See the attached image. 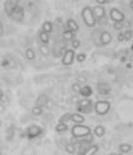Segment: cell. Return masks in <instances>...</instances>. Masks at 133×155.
<instances>
[{
    "label": "cell",
    "instance_id": "cell-1",
    "mask_svg": "<svg viewBox=\"0 0 133 155\" xmlns=\"http://www.w3.org/2000/svg\"><path fill=\"white\" fill-rule=\"evenodd\" d=\"M5 11L8 16L16 21H21L24 17V10L20 4V0H7Z\"/></svg>",
    "mask_w": 133,
    "mask_h": 155
},
{
    "label": "cell",
    "instance_id": "cell-27",
    "mask_svg": "<svg viewBox=\"0 0 133 155\" xmlns=\"http://www.w3.org/2000/svg\"><path fill=\"white\" fill-rule=\"evenodd\" d=\"M71 120V114H66L64 116H62V118H61L60 123H62V124H66V122L69 121V120Z\"/></svg>",
    "mask_w": 133,
    "mask_h": 155
},
{
    "label": "cell",
    "instance_id": "cell-29",
    "mask_svg": "<svg viewBox=\"0 0 133 155\" xmlns=\"http://www.w3.org/2000/svg\"><path fill=\"white\" fill-rule=\"evenodd\" d=\"M86 58H87L86 54H80L77 55V59L80 63H83L86 60Z\"/></svg>",
    "mask_w": 133,
    "mask_h": 155
},
{
    "label": "cell",
    "instance_id": "cell-34",
    "mask_svg": "<svg viewBox=\"0 0 133 155\" xmlns=\"http://www.w3.org/2000/svg\"><path fill=\"white\" fill-rule=\"evenodd\" d=\"M96 2L99 4L100 5H104L105 3L107 2V0H96Z\"/></svg>",
    "mask_w": 133,
    "mask_h": 155
},
{
    "label": "cell",
    "instance_id": "cell-9",
    "mask_svg": "<svg viewBox=\"0 0 133 155\" xmlns=\"http://www.w3.org/2000/svg\"><path fill=\"white\" fill-rule=\"evenodd\" d=\"M41 134V129L39 127H37V126L34 125L31 126L28 128L27 131V137H28L30 139H33V138H35L37 137L40 135Z\"/></svg>",
    "mask_w": 133,
    "mask_h": 155
},
{
    "label": "cell",
    "instance_id": "cell-35",
    "mask_svg": "<svg viewBox=\"0 0 133 155\" xmlns=\"http://www.w3.org/2000/svg\"><path fill=\"white\" fill-rule=\"evenodd\" d=\"M2 32H3V28H2V23H1V22H0V35L2 34Z\"/></svg>",
    "mask_w": 133,
    "mask_h": 155
},
{
    "label": "cell",
    "instance_id": "cell-2",
    "mask_svg": "<svg viewBox=\"0 0 133 155\" xmlns=\"http://www.w3.org/2000/svg\"><path fill=\"white\" fill-rule=\"evenodd\" d=\"M82 18L83 20L89 27H94L97 23V19L94 16V12H93V9L89 6L84 8L82 10Z\"/></svg>",
    "mask_w": 133,
    "mask_h": 155
},
{
    "label": "cell",
    "instance_id": "cell-21",
    "mask_svg": "<svg viewBox=\"0 0 133 155\" xmlns=\"http://www.w3.org/2000/svg\"><path fill=\"white\" fill-rule=\"evenodd\" d=\"M66 150L69 153H74L76 152V147L73 143H69L66 146Z\"/></svg>",
    "mask_w": 133,
    "mask_h": 155
},
{
    "label": "cell",
    "instance_id": "cell-22",
    "mask_svg": "<svg viewBox=\"0 0 133 155\" xmlns=\"http://www.w3.org/2000/svg\"><path fill=\"white\" fill-rule=\"evenodd\" d=\"M67 129L68 127L66 125V124H62V123H60L56 127V130L59 131V132H64V131L67 130Z\"/></svg>",
    "mask_w": 133,
    "mask_h": 155
},
{
    "label": "cell",
    "instance_id": "cell-24",
    "mask_svg": "<svg viewBox=\"0 0 133 155\" xmlns=\"http://www.w3.org/2000/svg\"><path fill=\"white\" fill-rule=\"evenodd\" d=\"M40 51H41V53L43 55H44V56H47V55L49 54L50 51L46 45L43 44V45L40 46Z\"/></svg>",
    "mask_w": 133,
    "mask_h": 155
},
{
    "label": "cell",
    "instance_id": "cell-10",
    "mask_svg": "<svg viewBox=\"0 0 133 155\" xmlns=\"http://www.w3.org/2000/svg\"><path fill=\"white\" fill-rule=\"evenodd\" d=\"M100 40H101V43L102 45H104V46L105 45H108L112 41V36L111 35L109 32L104 31L101 34Z\"/></svg>",
    "mask_w": 133,
    "mask_h": 155
},
{
    "label": "cell",
    "instance_id": "cell-37",
    "mask_svg": "<svg viewBox=\"0 0 133 155\" xmlns=\"http://www.w3.org/2000/svg\"><path fill=\"white\" fill-rule=\"evenodd\" d=\"M2 96H3V92H2V90L0 89V99H2Z\"/></svg>",
    "mask_w": 133,
    "mask_h": 155
},
{
    "label": "cell",
    "instance_id": "cell-26",
    "mask_svg": "<svg viewBox=\"0 0 133 155\" xmlns=\"http://www.w3.org/2000/svg\"><path fill=\"white\" fill-rule=\"evenodd\" d=\"M124 41H130V39L132 37V30H126L124 33Z\"/></svg>",
    "mask_w": 133,
    "mask_h": 155
},
{
    "label": "cell",
    "instance_id": "cell-19",
    "mask_svg": "<svg viewBox=\"0 0 133 155\" xmlns=\"http://www.w3.org/2000/svg\"><path fill=\"white\" fill-rule=\"evenodd\" d=\"M119 150L122 153H128L131 150V145L128 143H123L119 146Z\"/></svg>",
    "mask_w": 133,
    "mask_h": 155
},
{
    "label": "cell",
    "instance_id": "cell-28",
    "mask_svg": "<svg viewBox=\"0 0 133 155\" xmlns=\"http://www.w3.org/2000/svg\"><path fill=\"white\" fill-rule=\"evenodd\" d=\"M32 112L34 115L36 116H38V115H41L42 113V109L41 107H37V106H35V107L33 108Z\"/></svg>",
    "mask_w": 133,
    "mask_h": 155
},
{
    "label": "cell",
    "instance_id": "cell-36",
    "mask_svg": "<svg viewBox=\"0 0 133 155\" xmlns=\"http://www.w3.org/2000/svg\"><path fill=\"white\" fill-rule=\"evenodd\" d=\"M129 5H130V8H131V9L133 11V0H131V1H130Z\"/></svg>",
    "mask_w": 133,
    "mask_h": 155
},
{
    "label": "cell",
    "instance_id": "cell-30",
    "mask_svg": "<svg viewBox=\"0 0 133 155\" xmlns=\"http://www.w3.org/2000/svg\"><path fill=\"white\" fill-rule=\"evenodd\" d=\"M72 45H73V48L75 49H77V48H80V41H78L77 39H74L72 42Z\"/></svg>",
    "mask_w": 133,
    "mask_h": 155
},
{
    "label": "cell",
    "instance_id": "cell-23",
    "mask_svg": "<svg viewBox=\"0 0 133 155\" xmlns=\"http://www.w3.org/2000/svg\"><path fill=\"white\" fill-rule=\"evenodd\" d=\"M40 38H41V40L42 41V42L44 43V44H47V43L48 42V41H49L48 34L44 31H43L42 33H41V34H40Z\"/></svg>",
    "mask_w": 133,
    "mask_h": 155
},
{
    "label": "cell",
    "instance_id": "cell-3",
    "mask_svg": "<svg viewBox=\"0 0 133 155\" xmlns=\"http://www.w3.org/2000/svg\"><path fill=\"white\" fill-rule=\"evenodd\" d=\"M72 134L75 138H83L91 134V130L87 126L77 124L72 129Z\"/></svg>",
    "mask_w": 133,
    "mask_h": 155
},
{
    "label": "cell",
    "instance_id": "cell-39",
    "mask_svg": "<svg viewBox=\"0 0 133 155\" xmlns=\"http://www.w3.org/2000/svg\"><path fill=\"white\" fill-rule=\"evenodd\" d=\"M118 155H121V154H118Z\"/></svg>",
    "mask_w": 133,
    "mask_h": 155
},
{
    "label": "cell",
    "instance_id": "cell-15",
    "mask_svg": "<svg viewBox=\"0 0 133 155\" xmlns=\"http://www.w3.org/2000/svg\"><path fill=\"white\" fill-rule=\"evenodd\" d=\"M80 94L84 97L90 96L93 94L92 88H91V87L88 86V85L83 87V88H81V89H80Z\"/></svg>",
    "mask_w": 133,
    "mask_h": 155
},
{
    "label": "cell",
    "instance_id": "cell-12",
    "mask_svg": "<svg viewBox=\"0 0 133 155\" xmlns=\"http://www.w3.org/2000/svg\"><path fill=\"white\" fill-rule=\"evenodd\" d=\"M98 150H99L98 145H92V146L87 147L82 155H95L97 152L98 151Z\"/></svg>",
    "mask_w": 133,
    "mask_h": 155
},
{
    "label": "cell",
    "instance_id": "cell-6",
    "mask_svg": "<svg viewBox=\"0 0 133 155\" xmlns=\"http://www.w3.org/2000/svg\"><path fill=\"white\" fill-rule=\"evenodd\" d=\"M75 58V51L73 50H68L63 55L62 58V64L64 65H71L73 63Z\"/></svg>",
    "mask_w": 133,
    "mask_h": 155
},
{
    "label": "cell",
    "instance_id": "cell-25",
    "mask_svg": "<svg viewBox=\"0 0 133 155\" xmlns=\"http://www.w3.org/2000/svg\"><path fill=\"white\" fill-rule=\"evenodd\" d=\"M25 54H26L27 58L29 59V60H32V59H34V56H35L34 52L33 51L32 49H27V51H26V52H25Z\"/></svg>",
    "mask_w": 133,
    "mask_h": 155
},
{
    "label": "cell",
    "instance_id": "cell-8",
    "mask_svg": "<svg viewBox=\"0 0 133 155\" xmlns=\"http://www.w3.org/2000/svg\"><path fill=\"white\" fill-rule=\"evenodd\" d=\"M92 9L96 19L101 20V19H104V18L106 16V11H105L104 8L102 5H96V6H94Z\"/></svg>",
    "mask_w": 133,
    "mask_h": 155
},
{
    "label": "cell",
    "instance_id": "cell-17",
    "mask_svg": "<svg viewBox=\"0 0 133 155\" xmlns=\"http://www.w3.org/2000/svg\"><path fill=\"white\" fill-rule=\"evenodd\" d=\"M94 134L97 137H102L105 134V129L103 126L98 125L94 129Z\"/></svg>",
    "mask_w": 133,
    "mask_h": 155
},
{
    "label": "cell",
    "instance_id": "cell-20",
    "mask_svg": "<svg viewBox=\"0 0 133 155\" xmlns=\"http://www.w3.org/2000/svg\"><path fill=\"white\" fill-rule=\"evenodd\" d=\"M52 30V25L50 22H45V23L43 24V31L47 33V34H49L51 33Z\"/></svg>",
    "mask_w": 133,
    "mask_h": 155
},
{
    "label": "cell",
    "instance_id": "cell-33",
    "mask_svg": "<svg viewBox=\"0 0 133 155\" xmlns=\"http://www.w3.org/2000/svg\"><path fill=\"white\" fill-rule=\"evenodd\" d=\"M118 41L119 42H123L124 41V33H119L118 35Z\"/></svg>",
    "mask_w": 133,
    "mask_h": 155
},
{
    "label": "cell",
    "instance_id": "cell-5",
    "mask_svg": "<svg viewBox=\"0 0 133 155\" xmlns=\"http://www.w3.org/2000/svg\"><path fill=\"white\" fill-rule=\"evenodd\" d=\"M109 15H110L111 19L114 23H123L125 19L124 13L116 8H112L110 10Z\"/></svg>",
    "mask_w": 133,
    "mask_h": 155
},
{
    "label": "cell",
    "instance_id": "cell-38",
    "mask_svg": "<svg viewBox=\"0 0 133 155\" xmlns=\"http://www.w3.org/2000/svg\"><path fill=\"white\" fill-rule=\"evenodd\" d=\"M108 155H118L117 153H109Z\"/></svg>",
    "mask_w": 133,
    "mask_h": 155
},
{
    "label": "cell",
    "instance_id": "cell-16",
    "mask_svg": "<svg viewBox=\"0 0 133 155\" xmlns=\"http://www.w3.org/2000/svg\"><path fill=\"white\" fill-rule=\"evenodd\" d=\"M68 27H69V30H71L73 32H77L79 30V26L77 23V22L75 21L74 19H70L68 20L67 22Z\"/></svg>",
    "mask_w": 133,
    "mask_h": 155
},
{
    "label": "cell",
    "instance_id": "cell-18",
    "mask_svg": "<svg viewBox=\"0 0 133 155\" xmlns=\"http://www.w3.org/2000/svg\"><path fill=\"white\" fill-rule=\"evenodd\" d=\"M62 37H63V38H64L65 40H66V41H73L75 37V34L74 32L68 30L63 33Z\"/></svg>",
    "mask_w": 133,
    "mask_h": 155
},
{
    "label": "cell",
    "instance_id": "cell-32",
    "mask_svg": "<svg viewBox=\"0 0 133 155\" xmlns=\"http://www.w3.org/2000/svg\"><path fill=\"white\" fill-rule=\"evenodd\" d=\"M80 89H81V87H80V85H79V84H77V83H75V84H73V90L75 92H80Z\"/></svg>",
    "mask_w": 133,
    "mask_h": 155
},
{
    "label": "cell",
    "instance_id": "cell-11",
    "mask_svg": "<svg viewBox=\"0 0 133 155\" xmlns=\"http://www.w3.org/2000/svg\"><path fill=\"white\" fill-rule=\"evenodd\" d=\"M97 90L101 95H108L111 92V86L107 83H99L97 85Z\"/></svg>",
    "mask_w": 133,
    "mask_h": 155
},
{
    "label": "cell",
    "instance_id": "cell-31",
    "mask_svg": "<svg viewBox=\"0 0 133 155\" xmlns=\"http://www.w3.org/2000/svg\"><path fill=\"white\" fill-rule=\"evenodd\" d=\"M114 28L117 30H121L123 28L122 23H114Z\"/></svg>",
    "mask_w": 133,
    "mask_h": 155
},
{
    "label": "cell",
    "instance_id": "cell-7",
    "mask_svg": "<svg viewBox=\"0 0 133 155\" xmlns=\"http://www.w3.org/2000/svg\"><path fill=\"white\" fill-rule=\"evenodd\" d=\"M92 106V102L90 99H83L79 102L78 105V110L80 113H88L91 109Z\"/></svg>",
    "mask_w": 133,
    "mask_h": 155
},
{
    "label": "cell",
    "instance_id": "cell-14",
    "mask_svg": "<svg viewBox=\"0 0 133 155\" xmlns=\"http://www.w3.org/2000/svg\"><path fill=\"white\" fill-rule=\"evenodd\" d=\"M71 120H73V121L74 122V123H76V124H80L85 121V118H84V116H82L81 114L74 113V114L71 115Z\"/></svg>",
    "mask_w": 133,
    "mask_h": 155
},
{
    "label": "cell",
    "instance_id": "cell-13",
    "mask_svg": "<svg viewBox=\"0 0 133 155\" xmlns=\"http://www.w3.org/2000/svg\"><path fill=\"white\" fill-rule=\"evenodd\" d=\"M48 101V97H47L46 95H41L38 98H37V101H36V106L42 108L43 106H44L47 104Z\"/></svg>",
    "mask_w": 133,
    "mask_h": 155
},
{
    "label": "cell",
    "instance_id": "cell-4",
    "mask_svg": "<svg viewBox=\"0 0 133 155\" xmlns=\"http://www.w3.org/2000/svg\"><path fill=\"white\" fill-rule=\"evenodd\" d=\"M94 109L98 115H106L111 109V103L108 101H97Z\"/></svg>",
    "mask_w": 133,
    "mask_h": 155
}]
</instances>
